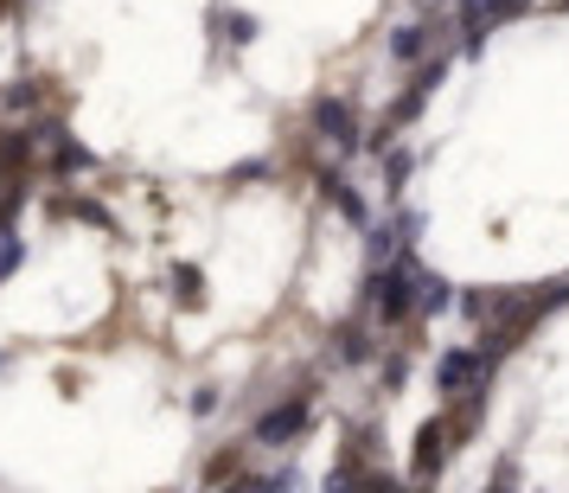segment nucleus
Instances as JSON below:
<instances>
[{
    "label": "nucleus",
    "mask_w": 569,
    "mask_h": 493,
    "mask_svg": "<svg viewBox=\"0 0 569 493\" xmlns=\"http://www.w3.org/2000/svg\"><path fill=\"white\" fill-rule=\"evenodd\" d=\"M416 283H422L416 257L371 263V276H365V314H371L378 327H397V321H410V314H416Z\"/></svg>",
    "instance_id": "1"
},
{
    "label": "nucleus",
    "mask_w": 569,
    "mask_h": 493,
    "mask_svg": "<svg viewBox=\"0 0 569 493\" xmlns=\"http://www.w3.org/2000/svg\"><path fill=\"white\" fill-rule=\"evenodd\" d=\"M313 423V391H295V397H282L276 411L257 416V430H250V442H262V448H282V442H295L301 430Z\"/></svg>",
    "instance_id": "2"
},
{
    "label": "nucleus",
    "mask_w": 569,
    "mask_h": 493,
    "mask_svg": "<svg viewBox=\"0 0 569 493\" xmlns=\"http://www.w3.org/2000/svg\"><path fill=\"white\" fill-rule=\"evenodd\" d=\"M308 116H313V135H327L339 155H352V148H359V109L346 103V97H313Z\"/></svg>",
    "instance_id": "3"
},
{
    "label": "nucleus",
    "mask_w": 569,
    "mask_h": 493,
    "mask_svg": "<svg viewBox=\"0 0 569 493\" xmlns=\"http://www.w3.org/2000/svg\"><path fill=\"white\" fill-rule=\"evenodd\" d=\"M487 378H492V353L487 346H480V353H441L436 359V391H448V397L487 385Z\"/></svg>",
    "instance_id": "4"
},
{
    "label": "nucleus",
    "mask_w": 569,
    "mask_h": 493,
    "mask_svg": "<svg viewBox=\"0 0 569 493\" xmlns=\"http://www.w3.org/2000/svg\"><path fill=\"white\" fill-rule=\"evenodd\" d=\"M448 448H455V416H429L422 430H416V481H436L441 467H448Z\"/></svg>",
    "instance_id": "5"
},
{
    "label": "nucleus",
    "mask_w": 569,
    "mask_h": 493,
    "mask_svg": "<svg viewBox=\"0 0 569 493\" xmlns=\"http://www.w3.org/2000/svg\"><path fill=\"white\" fill-rule=\"evenodd\" d=\"M320 199H327V206L339 211V218H346V225H371V206H365L359 199V186L346 180V174H333V167H320Z\"/></svg>",
    "instance_id": "6"
},
{
    "label": "nucleus",
    "mask_w": 569,
    "mask_h": 493,
    "mask_svg": "<svg viewBox=\"0 0 569 493\" xmlns=\"http://www.w3.org/2000/svg\"><path fill=\"white\" fill-rule=\"evenodd\" d=\"M339 359L346 365H365L371 359V353H378V346H371V327H365V321H346V327H339Z\"/></svg>",
    "instance_id": "7"
},
{
    "label": "nucleus",
    "mask_w": 569,
    "mask_h": 493,
    "mask_svg": "<svg viewBox=\"0 0 569 493\" xmlns=\"http://www.w3.org/2000/svg\"><path fill=\"white\" fill-rule=\"evenodd\" d=\"M173 302H180V308H206V269H199V263H180V269H173Z\"/></svg>",
    "instance_id": "8"
},
{
    "label": "nucleus",
    "mask_w": 569,
    "mask_h": 493,
    "mask_svg": "<svg viewBox=\"0 0 569 493\" xmlns=\"http://www.w3.org/2000/svg\"><path fill=\"white\" fill-rule=\"evenodd\" d=\"M422 52H429V27H397L390 32V58H397V65H422Z\"/></svg>",
    "instance_id": "9"
},
{
    "label": "nucleus",
    "mask_w": 569,
    "mask_h": 493,
    "mask_svg": "<svg viewBox=\"0 0 569 493\" xmlns=\"http://www.w3.org/2000/svg\"><path fill=\"white\" fill-rule=\"evenodd\" d=\"M46 155H52V174H83V167H90V148H83V141H71V135H58L52 148H46Z\"/></svg>",
    "instance_id": "10"
},
{
    "label": "nucleus",
    "mask_w": 569,
    "mask_h": 493,
    "mask_svg": "<svg viewBox=\"0 0 569 493\" xmlns=\"http://www.w3.org/2000/svg\"><path fill=\"white\" fill-rule=\"evenodd\" d=\"M20 263H27V237L13 231V218H0V283H7Z\"/></svg>",
    "instance_id": "11"
},
{
    "label": "nucleus",
    "mask_w": 569,
    "mask_h": 493,
    "mask_svg": "<svg viewBox=\"0 0 569 493\" xmlns=\"http://www.w3.org/2000/svg\"><path fill=\"white\" fill-rule=\"evenodd\" d=\"M448 302H455V295H448V283H441V276H429V269H422V283H416V314H441V308H448Z\"/></svg>",
    "instance_id": "12"
},
{
    "label": "nucleus",
    "mask_w": 569,
    "mask_h": 493,
    "mask_svg": "<svg viewBox=\"0 0 569 493\" xmlns=\"http://www.w3.org/2000/svg\"><path fill=\"white\" fill-rule=\"evenodd\" d=\"M39 97H46V83L27 78V83H13V90H0V109H7V116H20V109H39Z\"/></svg>",
    "instance_id": "13"
},
{
    "label": "nucleus",
    "mask_w": 569,
    "mask_h": 493,
    "mask_svg": "<svg viewBox=\"0 0 569 493\" xmlns=\"http://www.w3.org/2000/svg\"><path fill=\"white\" fill-rule=\"evenodd\" d=\"M218 39H231V46H250V39H257V20H250V13H218Z\"/></svg>",
    "instance_id": "14"
},
{
    "label": "nucleus",
    "mask_w": 569,
    "mask_h": 493,
    "mask_svg": "<svg viewBox=\"0 0 569 493\" xmlns=\"http://www.w3.org/2000/svg\"><path fill=\"white\" fill-rule=\"evenodd\" d=\"M378 160H385V193H403V180H410V155H403V148H397V141H390V148H385V155H378Z\"/></svg>",
    "instance_id": "15"
},
{
    "label": "nucleus",
    "mask_w": 569,
    "mask_h": 493,
    "mask_svg": "<svg viewBox=\"0 0 569 493\" xmlns=\"http://www.w3.org/2000/svg\"><path fill=\"white\" fill-rule=\"evenodd\" d=\"M397 244H403V237L390 231V225H371V231H365V250H371V263H390V257H397Z\"/></svg>",
    "instance_id": "16"
},
{
    "label": "nucleus",
    "mask_w": 569,
    "mask_h": 493,
    "mask_svg": "<svg viewBox=\"0 0 569 493\" xmlns=\"http://www.w3.org/2000/svg\"><path fill=\"white\" fill-rule=\"evenodd\" d=\"M237 474H243V455H237V448H224V455H211V462H206L211 487H218V481H237Z\"/></svg>",
    "instance_id": "17"
},
{
    "label": "nucleus",
    "mask_w": 569,
    "mask_h": 493,
    "mask_svg": "<svg viewBox=\"0 0 569 493\" xmlns=\"http://www.w3.org/2000/svg\"><path fill=\"white\" fill-rule=\"evenodd\" d=\"M518 13H531V0H487V32L506 27V20H518Z\"/></svg>",
    "instance_id": "18"
},
{
    "label": "nucleus",
    "mask_w": 569,
    "mask_h": 493,
    "mask_svg": "<svg viewBox=\"0 0 569 493\" xmlns=\"http://www.w3.org/2000/svg\"><path fill=\"white\" fill-rule=\"evenodd\" d=\"M403 378H410V359H403V353H390V359H385V385L397 391Z\"/></svg>",
    "instance_id": "19"
},
{
    "label": "nucleus",
    "mask_w": 569,
    "mask_h": 493,
    "mask_svg": "<svg viewBox=\"0 0 569 493\" xmlns=\"http://www.w3.org/2000/svg\"><path fill=\"white\" fill-rule=\"evenodd\" d=\"M269 174V160H243V167H231V186H243V180H262Z\"/></svg>",
    "instance_id": "20"
},
{
    "label": "nucleus",
    "mask_w": 569,
    "mask_h": 493,
    "mask_svg": "<svg viewBox=\"0 0 569 493\" xmlns=\"http://www.w3.org/2000/svg\"><path fill=\"white\" fill-rule=\"evenodd\" d=\"M211 411H218V391L199 385V391H192V416H211Z\"/></svg>",
    "instance_id": "21"
},
{
    "label": "nucleus",
    "mask_w": 569,
    "mask_h": 493,
    "mask_svg": "<svg viewBox=\"0 0 569 493\" xmlns=\"http://www.w3.org/2000/svg\"><path fill=\"white\" fill-rule=\"evenodd\" d=\"M0 13H7V0H0Z\"/></svg>",
    "instance_id": "22"
}]
</instances>
